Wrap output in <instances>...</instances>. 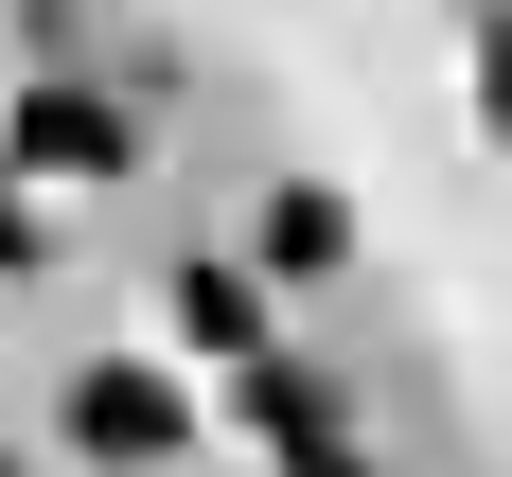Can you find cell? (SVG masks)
Wrapping results in <instances>:
<instances>
[{"label":"cell","mask_w":512,"mask_h":477,"mask_svg":"<svg viewBox=\"0 0 512 477\" xmlns=\"http://www.w3.org/2000/svg\"><path fill=\"white\" fill-rule=\"evenodd\" d=\"M71 442H89V460H177V442H195V389L159 354H89L71 371Z\"/></svg>","instance_id":"1"},{"label":"cell","mask_w":512,"mask_h":477,"mask_svg":"<svg viewBox=\"0 0 512 477\" xmlns=\"http://www.w3.org/2000/svg\"><path fill=\"white\" fill-rule=\"evenodd\" d=\"M0 142H18V177H124V159H142V124H124V89H89V71H36Z\"/></svg>","instance_id":"2"},{"label":"cell","mask_w":512,"mask_h":477,"mask_svg":"<svg viewBox=\"0 0 512 477\" xmlns=\"http://www.w3.org/2000/svg\"><path fill=\"white\" fill-rule=\"evenodd\" d=\"M230 424H248L265 460H318V442H354V424H336V371H301V354L230 371Z\"/></svg>","instance_id":"3"},{"label":"cell","mask_w":512,"mask_h":477,"mask_svg":"<svg viewBox=\"0 0 512 477\" xmlns=\"http://www.w3.org/2000/svg\"><path fill=\"white\" fill-rule=\"evenodd\" d=\"M177 336H195V354H230V371H265V283H248V265H177Z\"/></svg>","instance_id":"4"},{"label":"cell","mask_w":512,"mask_h":477,"mask_svg":"<svg viewBox=\"0 0 512 477\" xmlns=\"http://www.w3.org/2000/svg\"><path fill=\"white\" fill-rule=\"evenodd\" d=\"M336 265H354V212L318 195V177H283L265 195V283H336Z\"/></svg>","instance_id":"5"},{"label":"cell","mask_w":512,"mask_h":477,"mask_svg":"<svg viewBox=\"0 0 512 477\" xmlns=\"http://www.w3.org/2000/svg\"><path fill=\"white\" fill-rule=\"evenodd\" d=\"M477 124H495V142H512V18H495V36H477Z\"/></svg>","instance_id":"6"},{"label":"cell","mask_w":512,"mask_h":477,"mask_svg":"<svg viewBox=\"0 0 512 477\" xmlns=\"http://www.w3.org/2000/svg\"><path fill=\"white\" fill-rule=\"evenodd\" d=\"M0 265H36V195H18V177H0Z\"/></svg>","instance_id":"7"},{"label":"cell","mask_w":512,"mask_h":477,"mask_svg":"<svg viewBox=\"0 0 512 477\" xmlns=\"http://www.w3.org/2000/svg\"><path fill=\"white\" fill-rule=\"evenodd\" d=\"M283 477H371V460H354V442H318V460H283Z\"/></svg>","instance_id":"8"}]
</instances>
